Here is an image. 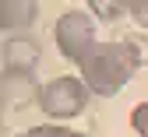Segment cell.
<instances>
[{"instance_id": "6da1fadb", "label": "cell", "mask_w": 148, "mask_h": 137, "mask_svg": "<svg viewBox=\"0 0 148 137\" xmlns=\"http://www.w3.org/2000/svg\"><path fill=\"white\" fill-rule=\"evenodd\" d=\"M78 67H81V81L88 85V91L102 95V99L120 95L127 88V81L134 77V70H138V63H134V56H131L123 39H116V42H99Z\"/></svg>"}, {"instance_id": "7a4b0ae2", "label": "cell", "mask_w": 148, "mask_h": 137, "mask_svg": "<svg viewBox=\"0 0 148 137\" xmlns=\"http://www.w3.org/2000/svg\"><path fill=\"white\" fill-rule=\"evenodd\" d=\"M35 102H39V109L46 116H53V120H74V116H81L85 106H88V85L81 81V77H53V81H46L39 91H35Z\"/></svg>"}, {"instance_id": "3957f363", "label": "cell", "mask_w": 148, "mask_h": 137, "mask_svg": "<svg viewBox=\"0 0 148 137\" xmlns=\"http://www.w3.org/2000/svg\"><path fill=\"white\" fill-rule=\"evenodd\" d=\"M53 39H57V49L60 56H67L71 63H81L85 56L95 49V18L85 14V11H67L57 18L53 25Z\"/></svg>"}, {"instance_id": "277c9868", "label": "cell", "mask_w": 148, "mask_h": 137, "mask_svg": "<svg viewBox=\"0 0 148 137\" xmlns=\"http://www.w3.org/2000/svg\"><path fill=\"white\" fill-rule=\"evenodd\" d=\"M39 63V46L28 42V39H11L4 49V70L7 77H18V81H32V70Z\"/></svg>"}, {"instance_id": "5b68a950", "label": "cell", "mask_w": 148, "mask_h": 137, "mask_svg": "<svg viewBox=\"0 0 148 137\" xmlns=\"http://www.w3.org/2000/svg\"><path fill=\"white\" fill-rule=\"evenodd\" d=\"M39 18V4H28V0H7L0 4V28H25Z\"/></svg>"}, {"instance_id": "8992f818", "label": "cell", "mask_w": 148, "mask_h": 137, "mask_svg": "<svg viewBox=\"0 0 148 137\" xmlns=\"http://www.w3.org/2000/svg\"><path fill=\"white\" fill-rule=\"evenodd\" d=\"M123 42H127V49H131L134 63H138V67H148V35L131 32V35H123Z\"/></svg>"}, {"instance_id": "52a82bcc", "label": "cell", "mask_w": 148, "mask_h": 137, "mask_svg": "<svg viewBox=\"0 0 148 137\" xmlns=\"http://www.w3.org/2000/svg\"><path fill=\"white\" fill-rule=\"evenodd\" d=\"M92 14L102 18V21H116L127 14V4H106V0H92Z\"/></svg>"}, {"instance_id": "ba28073f", "label": "cell", "mask_w": 148, "mask_h": 137, "mask_svg": "<svg viewBox=\"0 0 148 137\" xmlns=\"http://www.w3.org/2000/svg\"><path fill=\"white\" fill-rule=\"evenodd\" d=\"M18 137H85V134H74L67 127H28L25 134H18Z\"/></svg>"}, {"instance_id": "9c48e42d", "label": "cell", "mask_w": 148, "mask_h": 137, "mask_svg": "<svg viewBox=\"0 0 148 137\" xmlns=\"http://www.w3.org/2000/svg\"><path fill=\"white\" fill-rule=\"evenodd\" d=\"M131 127H134L141 137H148V102H138V106L131 109Z\"/></svg>"}, {"instance_id": "30bf717a", "label": "cell", "mask_w": 148, "mask_h": 137, "mask_svg": "<svg viewBox=\"0 0 148 137\" xmlns=\"http://www.w3.org/2000/svg\"><path fill=\"white\" fill-rule=\"evenodd\" d=\"M127 14H131L141 28H148V0H134V4H127Z\"/></svg>"}]
</instances>
